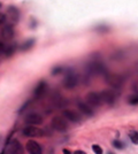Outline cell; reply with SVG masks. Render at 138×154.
Masks as SVG:
<instances>
[{"label":"cell","instance_id":"19","mask_svg":"<svg viewBox=\"0 0 138 154\" xmlns=\"http://www.w3.org/2000/svg\"><path fill=\"white\" fill-rule=\"evenodd\" d=\"M14 51H15V45H11V46H7L6 47V50H5V54H6V56H11L13 53H14Z\"/></svg>","mask_w":138,"mask_h":154},{"label":"cell","instance_id":"5","mask_svg":"<svg viewBox=\"0 0 138 154\" xmlns=\"http://www.w3.org/2000/svg\"><path fill=\"white\" fill-rule=\"evenodd\" d=\"M23 153L24 152H23L22 145L16 139H13L5 149V154H23Z\"/></svg>","mask_w":138,"mask_h":154},{"label":"cell","instance_id":"15","mask_svg":"<svg viewBox=\"0 0 138 154\" xmlns=\"http://www.w3.org/2000/svg\"><path fill=\"white\" fill-rule=\"evenodd\" d=\"M77 106H78L79 112L83 113L84 115H86V116H92V115H93V110H92V108L90 107V105H88V104H85V102H78Z\"/></svg>","mask_w":138,"mask_h":154},{"label":"cell","instance_id":"1","mask_svg":"<svg viewBox=\"0 0 138 154\" xmlns=\"http://www.w3.org/2000/svg\"><path fill=\"white\" fill-rule=\"evenodd\" d=\"M86 71H88V75H90V76H94V75H104V76H106L107 75L105 66L102 63L98 62V61H93V62L89 63L88 67H86Z\"/></svg>","mask_w":138,"mask_h":154},{"label":"cell","instance_id":"10","mask_svg":"<svg viewBox=\"0 0 138 154\" xmlns=\"http://www.w3.org/2000/svg\"><path fill=\"white\" fill-rule=\"evenodd\" d=\"M100 97H101V101L106 102L108 105H113L115 101V93L112 91H102L100 92Z\"/></svg>","mask_w":138,"mask_h":154},{"label":"cell","instance_id":"20","mask_svg":"<svg viewBox=\"0 0 138 154\" xmlns=\"http://www.w3.org/2000/svg\"><path fill=\"white\" fill-rule=\"evenodd\" d=\"M92 151L96 154H102V148L99 145H92Z\"/></svg>","mask_w":138,"mask_h":154},{"label":"cell","instance_id":"11","mask_svg":"<svg viewBox=\"0 0 138 154\" xmlns=\"http://www.w3.org/2000/svg\"><path fill=\"white\" fill-rule=\"evenodd\" d=\"M7 16H8L9 21H11V24L13 25V24L17 23L18 20H20V12H18V9L16 7H13L12 6L7 11Z\"/></svg>","mask_w":138,"mask_h":154},{"label":"cell","instance_id":"4","mask_svg":"<svg viewBox=\"0 0 138 154\" xmlns=\"http://www.w3.org/2000/svg\"><path fill=\"white\" fill-rule=\"evenodd\" d=\"M78 83V76L71 71L70 69L66 73V76H65V79H63V85L66 89H74Z\"/></svg>","mask_w":138,"mask_h":154},{"label":"cell","instance_id":"18","mask_svg":"<svg viewBox=\"0 0 138 154\" xmlns=\"http://www.w3.org/2000/svg\"><path fill=\"white\" fill-rule=\"evenodd\" d=\"M129 137H130V139H131V141H132L133 144H138V132H137V131L131 130V131L129 132Z\"/></svg>","mask_w":138,"mask_h":154},{"label":"cell","instance_id":"22","mask_svg":"<svg viewBox=\"0 0 138 154\" xmlns=\"http://www.w3.org/2000/svg\"><path fill=\"white\" fill-rule=\"evenodd\" d=\"M63 71V68H61V67H57V68H54L53 70H52V75H59L60 73H62Z\"/></svg>","mask_w":138,"mask_h":154},{"label":"cell","instance_id":"13","mask_svg":"<svg viewBox=\"0 0 138 154\" xmlns=\"http://www.w3.org/2000/svg\"><path fill=\"white\" fill-rule=\"evenodd\" d=\"M1 35H3V38L5 40H11L13 37H14V29H13V25L12 24H7L4 26L3 31H1Z\"/></svg>","mask_w":138,"mask_h":154},{"label":"cell","instance_id":"28","mask_svg":"<svg viewBox=\"0 0 138 154\" xmlns=\"http://www.w3.org/2000/svg\"><path fill=\"white\" fill-rule=\"evenodd\" d=\"M0 7H1V4H0Z\"/></svg>","mask_w":138,"mask_h":154},{"label":"cell","instance_id":"6","mask_svg":"<svg viewBox=\"0 0 138 154\" xmlns=\"http://www.w3.org/2000/svg\"><path fill=\"white\" fill-rule=\"evenodd\" d=\"M86 102L90 106H94V107L100 106L102 104L100 93H97V92H90V93H88V96H86Z\"/></svg>","mask_w":138,"mask_h":154},{"label":"cell","instance_id":"2","mask_svg":"<svg viewBox=\"0 0 138 154\" xmlns=\"http://www.w3.org/2000/svg\"><path fill=\"white\" fill-rule=\"evenodd\" d=\"M105 79H106L107 84H109L114 89L121 87L124 83V77L121 76V75H116V74H107L105 76Z\"/></svg>","mask_w":138,"mask_h":154},{"label":"cell","instance_id":"7","mask_svg":"<svg viewBox=\"0 0 138 154\" xmlns=\"http://www.w3.org/2000/svg\"><path fill=\"white\" fill-rule=\"evenodd\" d=\"M22 132L26 137H40V136L44 135L43 130L42 129H38L36 127H25L22 130Z\"/></svg>","mask_w":138,"mask_h":154},{"label":"cell","instance_id":"21","mask_svg":"<svg viewBox=\"0 0 138 154\" xmlns=\"http://www.w3.org/2000/svg\"><path fill=\"white\" fill-rule=\"evenodd\" d=\"M113 146H114L115 148H118V149H122V148H123V144H122L120 140H114V141H113Z\"/></svg>","mask_w":138,"mask_h":154},{"label":"cell","instance_id":"3","mask_svg":"<svg viewBox=\"0 0 138 154\" xmlns=\"http://www.w3.org/2000/svg\"><path fill=\"white\" fill-rule=\"evenodd\" d=\"M52 128L55 131H59V132H63L68 129V122L66 121V118L61 117V116H55L52 120Z\"/></svg>","mask_w":138,"mask_h":154},{"label":"cell","instance_id":"17","mask_svg":"<svg viewBox=\"0 0 138 154\" xmlns=\"http://www.w3.org/2000/svg\"><path fill=\"white\" fill-rule=\"evenodd\" d=\"M128 104L130 105H138V93H132L128 97Z\"/></svg>","mask_w":138,"mask_h":154},{"label":"cell","instance_id":"8","mask_svg":"<svg viewBox=\"0 0 138 154\" xmlns=\"http://www.w3.org/2000/svg\"><path fill=\"white\" fill-rule=\"evenodd\" d=\"M25 122L28 123V124H31V126L42 124V123H43V117H42V115H39L37 113H29L25 116Z\"/></svg>","mask_w":138,"mask_h":154},{"label":"cell","instance_id":"9","mask_svg":"<svg viewBox=\"0 0 138 154\" xmlns=\"http://www.w3.org/2000/svg\"><path fill=\"white\" fill-rule=\"evenodd\" d=\"M26 149L30 154H43L40 145L35 140H29L26 143Z\"/></svg>","mask_w":138,"mask_h":154},{"label":"cell","instance_id":"23","mask_svg":"<svg viewBox=\"0 0 138 154\" xmlns=\"http://www.w3.org/2000/svg\"><path fill=\"white\" fill-rule=\"evenodd\" d=\"M6 22V15L3 14V13H0V24H3Z\"/></svg>","mask_w":138,"mask_h":154},{"label":"cell","instance_id":"26","mask_svg":"<svg viewBox=\"0 0 138 154\" xmlns=\"http://www.w3.org/2000/svg\"><path fill=\"white\" fill-rule=\"evenodd\" d=\"M63 154H70V152L68 149H63Z\"/></svg>","mask_w":138,"mask_h":154},{"label":"cell","instance_id":"16","mask_svg":"<svg viewBox=\"0 0 138 154\" xmlns=\"http://www.w3.org/2000/svg\"><path fill=\"white\" fill-rule=\"evenodd\" d=\"M34 44H35V39H28V40H25L22 45H21V47H20V50L21 51H26V50H30L32 46H34Z\"/></svg>","mask_w":138,"mask_h":154},{"label":"cell","instance_id":"24","mask_svg":"<svg viewBox=\"0 0 138 154\" xmlns=\"http://www.w3.org/2000/svg\"><path fill=\"white\" fill-rule=\"evenodd\" d=\"M6 47H7V46H5L3 43H0V52H5Z\"/></svg>","mask_w":138,"mask_h":154},{"label":"cell","instance_id":"12","mask_svg":"<svg viewBox=\"0 0 138 154\" xmlns=\"http://www.w3.org/2000/svg\"><path fill=\"white\" fill-rule=\"evenodd\" d=\"M63 115H65V117L68 121H71L74 123H79L81 122V115L77 112H74V110H70V109H66L63 112Z\"/></svg>","mask_w":138,"mask_h":154},{"label":"cell","instance_id":"27","mask_svg":"<svg viewBox=\"0 0 138 154\" xmlns=\"http://www.w3.org/2000/svg\"><path fill=\"white\" fill-rule=\"evenodd\" d=\"M107 154H114V153H113V152H108Z\"/></svg>","mask_w":138,"mask_h":154},{"label":"cell","instance_id":"25","mask_svg":"<svg viewBox=\"0 0 138 154\" xmlns=\"http://www.w3.org/2000/svg\"><path fill=\"white\" fill-rule=\"evenodd\" d=\"M74 154H86V153L83 151H76V152H74Z\"/></svg>","mask_w":138,"mask_h":154},{"label":"cell","instance_id":"14","mask_svg":"<svg viewBox=\"0 0 138 154\" xmlns=\"http://www.w3.org/2000/svg\"><path fill=\"white\" fill-rule=\"evenodd\" d=\"M46 89H47V83H46L45 81H42V82H39V83L37 84V86H36V89H35V91H34V93H35V96H36L37 98H40V97L45 93Z\"/></svg>","mask_w":138,"mask_h":154}]
</instances>
